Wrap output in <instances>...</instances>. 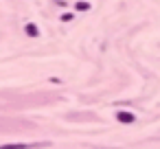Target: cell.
I'll list each match as a JSON object with an SVG mask.
<instances>
[{
	"instance_id": "6da1fadb",
	"label": "cell",
	"mask_w": 160,
	"mask_h": 149,
	"mask_svg": "<svg viewBox=\"0 0 160 149\" xmlns=\"http://www.w3.org/2000/svg\"><path fill=\"white\" fill-rule=\"evenodd\" d=\"M116 118H118L121 123H134V121H136V116H134L132 112H116Z\"/></svg>"
},
{
	"instance_id": "7a4b0ae2",
	"label": "cell",
	"mask_w": 160,
	"mask_h": 149,
	"mask_svg": "<svg viewBox=\"0 0 160 149\" xmlns=\"http://www.w3.org/2000/svg\"><path fill=\"white\" fill-rule=\"evenodd\" d=\"M0 149H31V145H0Z\"/></svg>"
},
{
	"instance_id": "3957f363",
	"label": "cell",
	"mask_w": 160,
	"mask_h": 149,
	"mask_svg": "<svg viewBox=\"0 0 160 149\" xmlns=\"http://www.w3.org/2000/svg\"><path fill=\"white\" fill-rule=\"evenodd\" d=\"M75 9H77V11H88V9H90V5H88V2H77V5H75Z\"/></svg>"
},
{
	"instance_id": "277c9868",
	"label": "cell",
	"mask_w": 160,
	"mask_h": 149,
	"mask_svg": "<svg viewBox=\"0 0 160 149\" xmlns=\"http://www.w3.org/2000/svg\"><path fill=\"white\" fill-rule=\"evenodd\" d=\"M27 33H29L31 37H35V35H38V29H35V24H27Z\"/></svg>"
}]
</instances>
